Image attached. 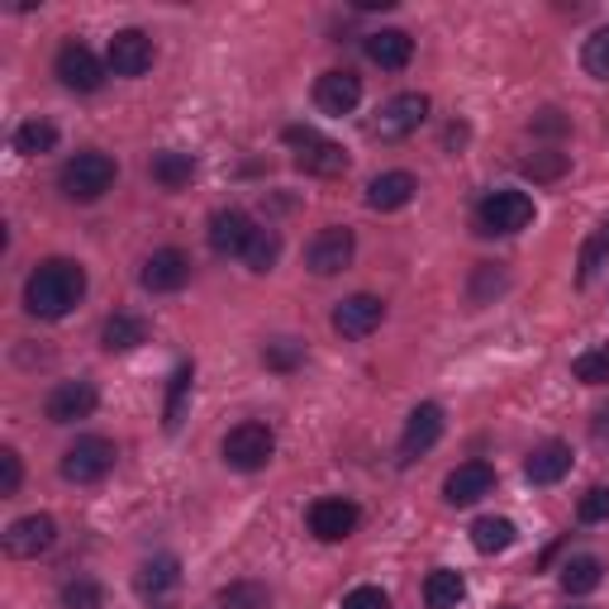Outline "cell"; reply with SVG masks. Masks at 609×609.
I'll list each match as a JSON object with an SVG mask.
<instances>
[{
	"label": "cell",
	"mask_w": 609,
	"mask_h": 609,
	"mask_svg": "<svg viewBox=\"0 0 609 609\" xmlns=\"http://www.w3.org/2000/svg\"><path fill=\"white\" fill-rule=\"evenodd\" d=\"M20 481H24L20 453H14V447H6V453H0V495H14V491H20Z\"/></svg>",
	"instance_id": "obj_41"
},
{
	"label": "cell",
	"mask_w": 609,
	"mask_h": 609,
	"mask_svg": "<svg viewBox=\"0 0 609 609\" xmlns=\"http://www.w3.org/2000/svg\"><path fill=\"white\" fill-rule=\"evenodd\" d=\"M362 48H367V58H372L376 68H386V72L410 68V58H414V39L405 34V29H376V34L362 39Z\"/></svg>",
	"instance_id": "obj_21"
},
{
	"label": "cell",
	"mask_w": 609,
	"mask_h": 609,
	"mask_svg": "<svg viewBox=\"0 0 609 609\" xmlns=\"http://www.w3.org/2000/svg\"><path fill=\"white\" fill-rule=\"evenodd\" d=\"M53 148H58V130L48 120H24L20 130H14V153L39 157V153H53Z\"/></svg>",
	"instance_id": "obj_30"
},
{
	"label": "cell",
	"mask_w": 609,
	"mask_h": 609,
	"mask_svg": "<svg viewBox=\"0 0 609 609\" xmlns=\"http://www.w3.org/2000/svg\"><path fill=\"white\" fill-rule=\"evenodd\" d=\"M53 72H58V82L68 86V91H101L105 86V68H101V58L91 53L86 43H68L58 53V62H53Z\"/></svg>",
	"instance_id": "obj_12"
},
{
	"label": "cell",
	"mask_w": 609,
	"mask_h": 609,
	"mask_svg": "<svg viewBox=\"0 0 609 609\" xmlns=\"http://www.w3.org/2000/svg\"><path fill=\"white\" fill-rule=\"evenodd\" d=\"M86 296V271L68 258H48L29 271L24 281V310L34 319H62L76 310V300Z\"/></svg>",
	"instance_id": "obj_1"
},
{
	"label": "cell",
	"mask_w": 609,
	"mask_h": 609,
	"mask_svg": "<svg viewBox=\"0 0 609 609\" xmlns=\"http://www.w3.org/2000/svg\"><path fill=\"white\" fill-rule=\"evenodd\" d=\"M277 258H281V234L277 229H258L252 234V244H248V252H244V262H248V271H271L277 267Z\"/></svg>",
	"instance_id": "obj_32"
},
{
	"label": "cell",
	"mask_w": 609,
	"mask_h": 609,
	"mask_svg": "<svg viewBox=\"0 0 609 609\" xmlns=\"http://www.w3.org/2000/svg\"><path fill=\"white\" fill-rule=\"evenodd\" d=\"M62 609H105V590L91 576H76V581L62 586Z\"/></svg>",
	"instance_id": "obj_34"
},
{
	"label": "cell",
	"mask_w": 609,
	"mask_h": 609,
	"mask_svg": "<svg viewBox=\"0 0 609 609\" xmlns=\"http://www.w3.org/2000/svg\"><path fill=\"white\" fill-rule=\"evenodd\" d=\"M609 262V219L596 224V234L586 238V248H581V267H576V277H581V286H590L600 277V267Z\"/></svg>",
	"instance_id": "obj_31"
},
{
	"label": "cell",
	"mask_w": 609,
	"mask_h": 609,
	"mask_svg": "<svg viewBox=\"0 0 609 609\" xmlns=\"http://www.w3.org/2000/svg\"><path fill=\"white\" fill-rule=\"evenodd\" d=\"M600 581H605V562H600V557H590V553L571 557V562L562 567V590H567V596H590Z\"/></svg>",
	"instance_id": "obj_29"
},
{
	"label": "cell",
	"mask_w": 609,
	"mask_h": 609,
	"mask_svg": "<svg viewBox=\"0 0 609 609\" xmlns=\"http://www.w3.org/2000/svg\"><path fill=\"white\" fill-rule=\"evenodd\" d=\"M176 586H182V562H176V557H148V562L134 571V596L153 609H172Z\"/></svg>",
	"instance_id": "obj_8"
},
{
	"label": "cell",
	"mask_w": 609,
	"mask_h": 609,
	"mask_svg": "<svg viewBox=\"0 0 609 609\" xmlns=\"http://www.w3.org/2000/svg\"><path fill=\"white\" fill-rule=\"evenodd\" d=\"M252 234H258V224H252L244 210H215L210 215V229H205V238H210V252H219V258H244Z\"/></svg>",
	"instance_id": "obj_13"
},
{
	"label": "cell",
	"mask_w": 609,
	"mask_h": 609,
	"mask_svg": "<svg viewBox=\"0 0 609 609\" xmlns=\"http://www.w3.org/2000/svg\"><path fill=\"white\" fill-rule=\"evenodd\" d=\"M596 438L609 443V414H600V424H596Z\"/></svg>",
	"instance_id": "obj_44"
},
{
	"label": "cell",
	"mask_w": 609,
	"mask_h": 609,
	"mask_svg": "<svg viewBox=\"0 0 609 609\" xmlns=\"http://www.w3.org/2000/svg\"><path fill=\"white\" fill-rule=\"evenodd\" d=\"M343 609H391V600H386V590L381 586H358V590H348L343 596Z\"/></svg>",
	"instance_id": "obj_40"
},
{
	"label": "cell",
	"mask_w": 609,
	"mask_h": 609,
	"mask_svg": "<svg viewBox=\"0 0 609 609\" xmlns=\"http://www.w3.org/2000/svg\"><path fill=\"white\" fill-rule=\"evenodd\" d=\"M576 519L581 524H609V486H590L576 505Z\"/></svg>",
	"instance_id": "obj_38"
},
{
	"label": "cell",
	"mask_w": 609,
	"mask_h": 609,
	"mask_svg": "<svg viewBox=\"0 0 609 609\" xmlns=\"http://www.w3.org/2000/svg\"><path fill=\"white\" fill-rule=\"evenodd\" d=\"M515 538H519V528L509 524V519H495V515H486V519H476L472 524V543H476V553H509L515 548Z\"/></svg>",
	"instance_id": "obj_27"
},
{
	"label": "cell",
	"mask_w": 609,
	"mask_h": 609,
	"mask_svg": "<svg viewBox=\"0 0 609 609\" xmlns=\"http://www.w3.org/2000/svg\"><path fill=\"white\" fill-rule=\"evenodd\" d=\"M500 609H515V605H500Z\"/></svg>",
	"instance_id": "obj_45"
},
{
	"label": "cell",
	"mask_w": 609,
	"mask_h": 609,
	"mask_svg": "<svg viewBox=\"0 0 609 609\" xmlns=\"http://www.w3.org/2000/svg\"><path fill=\"white\" fill-rule=\"evenodd\" d=\"M567 472H571V447L567 443H543L524 462V476L534 481V486H557Z\"/></svg>",
	"instance_id": "obj_23"
},
{
	"label": "cell",
	"mask_w": 609,
	"mask_h": 609,
	"mask_svg": "<svg viewBox=\"0 0 609 609\" xmlns=\"http://www.w3.org/2000/svg\"><path fill=\"white\" fill-rule=\"evenodd\" d=\"M362 101V76L358 72H324L314 82V105L324 115H352Z\"/></svg>",
	"instance_id": "obj_19"
},
{
	"label": "cell",
	"mask_w": 609,
	"mask_h": 609,
	"mask_svg": "<svg viewBox=\"0 0 609 609\" xmlns=\"http://www.w3.org/2000/svg\"><path fill=\"white\" fill-rule=\"evenodd\" d=\"M95 405H101V391H95L91 381H62V386L48 395V420L76 424V420H91Z\"/></svg>",
	"instance_id": "obj_16"
},
{
	"label": "cell",
	"mask_w": 609,
	"mask_h": 609,
	"mask_svg": "<svg viewBox=\"0 0 609 609\" xmlns=\"http://www.w3.org/2000/svg\"><path fill=\"white\" fill-rule=\"evenodd\" d=\"M352 252H358V238H352V229H343V224H329V229L310 244L304 262H310L314 277H339V271L352 262Z\"/></svg>",
	"instance_id": "obj_11"
},
{
	"label": "cell",
	"mask_w": 609,
	"mask_h": 609,
	"mask_svg": "<svg viewBox=\"0 0 609 609\" xmlns=\"http://www.w3.org/2000/svg\"><path fill=\"white\" fill-rule=\"evenodd\" d=\"M562 172H567V153H534L524 163V176H534V182H557Z\"/></svg>",
	"instance_id": "obj_39"
},
{
	"label": "cell",
	"mask_w": 609,
	"mask_h": 609,
	"mask_svg": "<svg viewBox=\"0 0 609 609\" xmlns=\"http://www.w3.org/2000/svg\"><path fill=\"white\" fill-rule=\"evenodd\" d=\"M115 176H120V167H115V157L110 153H76V157H68V167L58 172V186H62V196L68 200H82V205H91V200H101L110 186H115Z\"/></svg>",
	"instance_id": "obj_2"
},
{
	"label": "cell",
	"mask_w": 609,
	"mask_h": 609,
	"mask_svg": "<svg viewBox=\"0 0 609 609\" xmlns=\"http://www.w3.org/2000/svg\"><path fill=\"white\" fill-rule=\"evenodd\" d=\"M143 339H148V324L138 314H110L101 329V348L105 352H134Z\"/></svg>",
	"instance_id": "obj_24"
},
{
	"label": "cell",
	"mask_w": 609,
	"mask_h": 609,
	"mask_svg": "<svg viewBox=\"0 0 609 609\" xmlns=\"http://www.w3.org/2000/svg\"><path fill=\"white\" fill-rule=\"evenodd\" d=\"M115 443L101 438V434H86V438H76L68 453H62V476L76 481V486H91V481H101L110 476V467H115Z\"/></svg>",
	"instance_id": "obj_6"
},
{
	"label": "cell",
	"mask_w": 609,
	"mask_h": 609,
	"mask_svg": "<svg viewBox=\"0 0 609 609\" xmlns=\"http://www.w3.org/2000/svg\"><path fill=\"white\" fill-rule=\"evenodd\" d=\"M491 486H495V472L486 462H462V467L447 472V481H443V500L447 505H476L481 495H491Z\"/></svg>",
	"instance_id": "obj_20"
},
{
	"label": "cell",
	"mask_w": 609,
	"mask_h": 609,
	"mask_svg": "<svg viewBox=\"0 0 609 609\" xmlns=\"http://www.w3.org/2000/svg\"><path fill=\"white\" fill-rule=\"evenodd\" d=\"M381 319H386V304H381L376 296H348L339 300V310H333V329L343 333V339H367V333H376L381 329Z\"/></svg>",
	"instance_id": "obj_14"
},
{
	"label": "cell",
	"mask_w": 609,
	"mask_h": 609,
	"mask_svg": "<svg viewBox=\"0 0 609 609\" xmlns=\"http://www.w3.org/2000/svg\"><path fill=\"white\" fill-rule=\"evenodd\" d=\"M262 362L271 367V372H296V367L304 362V348L296 339H277V343H267Z\"/></svg>",
	"instance_id": "obj_37"
},
{
	"label": "cell",
	"mask_w": 609,
	"mask_h": 609,
	"mask_svg": "<svg viewBox=\"0 0 609 609\" xmlns=\"http://www.w3.org/2000/svg\"><path fill=\"white\" fill-rule=\"evenodd\" d=\"M571 376L586 381V386H605V381H609V343L581 352V358L571 362Z\"/></svg>",
	"instance_id": "obj_33"
},
{
	"label": "cell",
	"mask_w": 609,
	"mask_h": 609,
	"mask_svg": "<svg viewBox=\"0 0 609 609\" xmlns=\"http://www.w3.org/2000/svg\"><path fill=\"white\" fill-rule=\"evenodd\" d=\"M414 190H420V182H414L410 172H381L372 176V186H367V205L372 210H405V205L414 200Z\"/></svg>",
	"instance_id": "obj_22"
},
{
	"label": "cell",
	"mask_w": 609,
	"mask_h": 609,
	"mask_svg": "<svg viewBox=\"0 0 609 609\" xmlns=\"http://www.w3.org/2000/svg\"><path fill=\"white\" fill-rule=\"evenodd\" d=\"M462 596H467V581H462V571H453V567L429 571V581H424V605H429V609H457Z\"/></svg>",
	"instance_id": "obj_25"
},
{
	"label": "cell",
	"mask_w": 609,
	"mask_h": 609,
	"mask_svg": "<svg viewBox=\"0 0 609 609\" xmlns=\"http://www.w3.org/2000/svg\"><path fill=\"white\" fill-rule=\"evenodd\" d=\"M438 438H443V410L438 405H414L410 420H405V434H400V462L424 457Z\"/></svg>",
	"instance_id": "obj_17"
},
{
	"label": "cell",
	"mask_w": 609,
	"mask_h": 609,
	"mask_svg": "<svg viewBox=\"0 0 609 609\" xmlns=\"http://www.w3.org/2000/svg\"><path fill=\"white\" fill-rule=\"evenodd\" d=\"M538 130H543V134H562V130H567V120H562V115H557V110H543Z\"/></svg>",
	"instance_id": "obj_42"
},
{
	"label": "cell",
	"mask_w": 609,
	"mask_h": 609,
	"mask_svg": "<svg viewBox=\"0 0 609 609\" xmlns=\"http://www.w3.org/2000/svg\"><path fill=\"white\" fill-rule=\"evenodd\" d=\"M219 605L224 609H267V586L258 581H234L219 590Z\"/></svg>",
	"instance_id": "obj_35"
},
{
	"label": "cell",
	"mask_w": 609,
	"mask_h": 609,
	"mask_svg": "<svg viewBox=\"0 0 609 609\" xmlns=\"http://www.w3.org/2000/svg\"><path fill=\"white\" fill-rule=\"evenodd\" d=\"M534 224V196L528 190H491L476 205V229L481 234H519Z\"/></svg>",
	"instance_id": "obj_4"
},
{
	"label": "cell",
	"mask_w": 609,
	"mask_h": 609,
	"mask_svg": "<svg viewBox=\"0 0 609 609\" xmlns=\"http://www.w3.org/2000/svg\"><path fill=\"white\" fill-rule=\"evenodd\" d=\"M105 62L115 76H143L153 68V39L143 34V29H120V34L110 39Z\"/></svg>",
	"instance_id": "obj_15"
},
{
	"label": "cell",
	"mask_w": 609,
	"mask_h": 609,
	"mask_svg": "<svg viewBox=\"0 0 609 609\" xmlns=\"http://www.w3.org/2000/svg\"><path fill=\"white\" fill-rule=\"evenodd\" d=\"M190 386H196V367L182 362V367L172 372V386H167V410H163V429H167V434H176V429H182V420H186Z\"/></svg>",
	"instance_id": "obj_26"
},
{
	"label": "cell",
	"mask_w": 609,
	"mask_h": 609,
	"mask_svg": "<svg viewBox=\"0 0 609 609\" xmlns=\"http://www.w3.org/2000/svg\"><path fill=\"white\" fill-rule=\"evenodd\" d=\"M190 176H196V157H190V153H176V148L153 153V182H157V186L182 190Z\"/></svg>",
	"instance_id": "obj_28"
},
{
	"label": "cell",
	"mask_w": 609,
	"mask_h": 609,
	"mask_svg": "<svg viewBox=\"0 0 609 609\" xmlns=\"http://www.w3.org/2000/svg\"><path fill=\"white\" fill-rule=\"evenodd\" d=\"M286 143L296 148V167L300 172H310V176H339L348 172V153H343V143H333L324 134H314V130H286Z\"/></svg>",
	"instance_id": "obj_5"
},
{
	"label": "cell",
	"mask_w": 609,
	"mask_h": 609,
	"mask_svg": "<svg viewBox=\"0 0 609 609\" xmlns=\"http://www.w3.org/2000/svg\"><path fill=\"white\" fill-rule=\"evenodd\" d=\"M138 281L148 286V291H157V296H167V291H182V286L190 281V258H186V252H176V248H157L153 258L143 262Z\"/></svg>",
	"instance_id": "obj_18"
},
{
	"label": "cell",
	"mask_w": 609,
	"mask_h": 609,
	"mask_svg": "<svg viewBox=\"0 0 609 609\" xmlns=\"http://www.w3.org/2000/svg\"><path fill=\"white\" fill-rule=\"evenodd\" d=\"M58 543V524L53 515H24L6 528V557L14 562H29V557H43Z\"/></svg>",
	"instance_id": "obj_9"
},
{
	"label": "cell",
	"mask_w": 609,
	"mask_h": 609,
	"mask_svg": "<svg viewBox=\"0 0 609 609\" xmlns=\"http://www.w3.org/2000/svg\"><path fill=\"white\" fill-rule=\"evenodd\" d=\"M358 524H362V509L348 495H324V500L310 505V534L319 543H343Z\"/></svg>",
	"instance_id": "obj_10"
},
{
	"label": "cell",
	"mask_w": 609,
	"mask_h": 609,
	"mask_svg": "<svg viewBox=\"0 0 609 609\" xmlns=\"http://www.w3.org/2000/svg\"><path fill=\"white\" fill-rule=\"evenodd\" d=\"M581 62H586V72L596 76V82H609V29H596V34L586 39Z\"/></svg>",
	"instance_id": "obj_36"
},
{
	"label": "cell",
	"mask_w": 609,
	"mask_h": 609,
	"mask_svg": "<svg viewBox=\"0 0 609 609\" xmlns=\"http://www.w3.org/2000/svg\"><path fill=\"white\" fill-rule=\"evenodd\" d=\"M395 0H358V10H391Z\"/></svg>",
	"instance_id": "obj_43"
},
{
	"label": "cell",
	"mask_w": 609,
	"mask_h": 609,
	"mask_svg": "<svg viewBox=\"0 0 609 609\" xmlns=\"http://www.w3.org/2000/svg\"><path fill=\"white\" fill-rule=\"evenodd\" d=\"M271 457H277V434L258 420H244L224 434V462L234 472H262Z\"/></svg>",
	"instance_id": "obj_3"
},
{
	"label": "cell",
	"mask_w": 609,
	"mask_h": 609,
	"mask_svg": "<svg viewBox=\"0 0 609 609\" xmlns=\"http://www.w3.org/2000/svg\"><path fill=\"white\" fill-rule=\"evenodd\" d=\"M424 120H429V95L405 91V95H391V101L376 110L372 134H376V138H410Z\"/></svg>",
	"instance_id": "obj_7"
}]
</instances>
